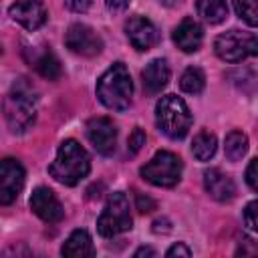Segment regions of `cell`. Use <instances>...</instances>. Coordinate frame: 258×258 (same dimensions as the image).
I'll return each mask as SVG.
<instances>
[{
    "mask_svg": "<svg viewBox=\"0 0 258 258\" xmlns=\"http://www.w3.org/2000/svg\"><path fill=\"white\" fill-rule=\"evenodd\" d=\"M36 105H38V97L34 87L28 83V79L24 77L18 79L2 101V113L10 131L14 133L26 131L36 119Z\"/></svg>",
    "mask_w": 258,
    "mask_h": 258,
    "instance_id": "1",
    "label": "cell"
},
{
    "mask_svg": "<svg viewBox=\"0 0 258 258\" xmlns=\"http://www.w3.org/2000/svg\"><path fill=\"white\" fill-rule=\"evenodd\" d=\"M91 171V157L77 139H64L58 145L54 161L48 165L50 177L62 185H77Z\"/></svg>",
    "mask_w": 258,
    "mask_h": 258,
    "instance_id": "2",
    "label": "cell"
},
{
    "mask_svg": "<svg viewBox=\"0 0 258 258\" xmlns=\"http://www.w3.org/2000/svg\"><path fill=\"white\" fill-rule=\"evenodd\" d=\"M97 97L111 111H125L131 105L133 81L123 62H113L97 81Z\"/></svg>",
    "mask_w": 258,
    "mask_h": 258,
    "instance_id": "3",
    "label": "cell"
},
{
    "mask_svg": "<svg viewBox=\"0 0 258 258\" xmlns=\"http://www.w3.org/2000/svg\"><path fill=\"white\" fill-rule=\"evenodd\" d=\"M157 129L169 139H183L191 127V113L177 95H163L155 105Z\"/></svg>",
    "mask_w": 258,
    "mask_h": 258,
    "instance_id": "4",
    "label": "cell"
},
{
    "mask_svg": "<svg viewBox=\"0 0 258 258\" xmlns=\"http://www.w3.org/2000/svg\"><path fill=\"white\" fill-rule=\"evenodd\" d=\"M133 218H131V208L129 200L123 191H115L109 196L99 220H97V232L103 238H113L117 234H123L131 230Z\"/></svg>",
    "mask_w": 258,
    "mask_h": 258,
    "instance_id": "5",
    "label": "cell"
},
{
    "mask_svg": "<svg viewBox=\"0 0 258 258\" xmlns=\"http://www.w3.org/2000/svg\"><path fill=\"white\" fill-rule=\"evenodd\" d=\"M181 159L175 153L161 149L141 167V177L157 187H173L181 179Z\"/></svg>",
    "mask_w": 258,
    "mask_h": 258,
    "instance_id": "6",
    "label": "cell"
},
{
    "mask_svg": "<svg viewBox=\"0 0 258 258\" xmlns=\"http://www.w3.org/2000/svg\"><path fill=\"white\" fill-rule=\"evenodd\" d=\"M214 50L226 62H240L258 52V40L254 32H242L234 28L214 40Z\"/></svg>",
    "mask_w": 258,
    "mask_h": 258,
    "instance_id": "7",
    "label": "cell"
},
{
    "mask_svg": "<svg viewBox=\"0 0 258 258\" xmlns=\"http://www.w3.org/2000/svg\"><path fill=\"white\" fill-rule=\"evenodd\" d=\"M64 44L71 52L81 54V56H97L103 50V40L101 36L87 24L75 22L67 28L64 32Z\"/></svg>",
    "mask_w": 258,
    "mask_h": 258,
    "instance_id": "8",
    "label": "cell"
},
{
    "mask_svg": "<svg viewBox=\"0 0 258 258\" xmlns=\"http://www.w3.org/2000/svg\"><path fill=\"white\" fill-rule=\"evenodd\" d=\"M26 171L14 157L0 159V206L12 204L24 187Z\"/></svg>",
    "mask_w": 258,
    "mask_h": 258,
    "instance_id": "9",
    "label": "cell"
},
{
    "mask_svg": "<svg viewBox=\"0 0 258 258\" xmlns=\"http://www.w3.org/2000/svg\"><path fill=\"white\" fill-rule=\"evenodd\" d=\"M87 137L93 149L101 155H111L117 143V127L109 117H93L87 121Z\"/></svg>",
    "mask_w": 258,
    "mask_h": 258,
    "instance_id": "10",
    "label": "cell"
},
{
    "mask_svg": "<svg viewBox=\"0 0 258 258\" xmlns=\"http://www.w3.org/2000/svg\"><path fill=\"white\" fill-rule=\"evenodd\" d=\"M30 210L46 224H56L64 216V208L56 194L44 185H38L30 196Z\"/></svg>",
    "mask_w": 258,
    "mask_h": 258,
    "instance_id": "11",
    "label": "cell"
},
{
    "mask_svg": "<svg viewBox=\"0 0 258 258\" xmlns=\"http://www.w3.org/2000/svg\"><path fill=\"white\" fill-rule=\"evenodd\" d=\"M125 34H127L131 46L137 50H149L159 42L157 26L145 16H131L125 22Z\"/></svg>",
    "mask_w": 258,
    "mask_h": 258,
    "instance_id": "12",
    "label": "cell"
},
{
    "mask_svg": "<svg viewBox=\"0 0 258 258\" xmlns=\"http://www.w3.org/2000/svg\"><path fill=\"white\" fill-rule=\"evenodd\" d=\"M10 16L26 30H36L46 22V8L40 0H14Z\"/></svg>",
    "mask_w": 258,
    "mask_h": 258,
    "instance_id": "13",
    "label": "cell"
},
{
    "mask_svg": "<svg viewBox=\"0 0 258 258\" xmlns=\"http://www.w3.org/2000/svg\"><path fill=\"white\" fill-rule=\"evenodd\" d=\"M24 58L28 60V64L44 79L48 81H56L62 75V67L58 56L48 48V46H40V48H24Z\"/></svg>",
    "mask_w": 258,
    "mask_h": 258,
    "instance_id": "14",
    "label": "cell"
},
{
    "mask_svg": "<svg viewBox=\"0 0 258 258\" xmlns=\"http://www.w3.org/2000/svg\"><path fill=\"white\" fill-rule=\"evenodd\" d=\"M204 187L216 202H230L236 196L234 179L218 167H210L204 171Z\"/></svg>",
    "mask_w": 258,
    "mask_h": 258,
    "instance_id": "15",
    "label": "cell"
},
{
    "mask_svg": "<svg viewBox=\"0 0 258 258\" xmlns=\"http://www.w3.org/2000/svg\"><path fill=\"white\" fill-rule=\"evenodd\" d=\"M204 40V28L202 24L191 18L185 16L175 28H173V42L177 44V48H181L183 52H196L202 46Z\"/></svg>",
    "mask_w": 258,
    "mask_h": 258,
    "instance_id": "16",
    "label": "cell"
},
{
    "mask_svg": "<svg viewBox=\"0 0 258 258\" xmlns=\"http://www.w3.org/2000/svg\"><path fill=\"white\" fill-rule=\"evenodd\" d=\"M141 81H143V89L149 95L161 93L169 83V64H167V60L165 58H153L143 69Z\"/></svg>",
    "mask_w": 258,
    "mask_h": 258,
    "instance_id": "17",
    "label": "cell"
},
{
    "mask_svg": "<svg viewBox=\"0 0 258 258\" xmlns=\"http://www.w3.org/2000/svg\"><path fill=\"white\" fill-rule=\"evenodd\" d=\"M60 254L62 256H69V258H85V256H95V246H93V240L89 236L87 230H75L62 244L60 248Z\"/></svg>",
    "mask_w": 258,
    "mask_h": 258,
    "instance_id": "18",
    "label": "cell"
},
{
    "mask_svg": "<svg viewBox=\"0 0 258 258\" xmlns=\"http://www.w3.org/2000/svg\"><path fill=\"white\" fill-rule=\"evenodd\" d=\"M196 10L202 20L208 24H220L228 16V4L226 0H196Z\"/></svg>",
    "mask_w": 258,
    "mask_h": 258,
    "instance_id": "19",
    "label": "cell"
},
{
    "mask_svg": "<svg viewBox=\"0 0 258 258\" xmlns=\"http://www.w3.org/2000/svg\"><path fill=\"white\" fill-rule=\"evenodd\" d=\"M216 147H218V141H216V135L210 133V131H200L194 141H191V153L196 159L200 161H208L210 157H214L216 153Z\"/></svg>",
    "mask_w": 258,
    "mask_h": 258,
    "instance_id": "20",
    "label": "cell"
},
{
    "mask_svg": "<svg viewBox=\"0 0 258 258\" xmlns=\"http://www.w3.org/2000/svg\"><path fill=\"white\" fill-rule=\"evenodd\" d=\"M224 151H226V157L230 161H240L246 155V151H248V137H246V133H242V131H230L226 135Z\"/></svg>",
    "mask_w": 258,
    "mask_h": 258,
    "instance_id": "21",
    "label": "cell"
},
{
    "mask_svg": "<svg viewBox=\"0 0 258 258\" xmlns=\"http://www.w3.org/2000/svg\"><path fill=\"white\" fill-rule=\"evenodd\" d=\"M179 87L183 93L189 95H200L206 87V75L200 67H187L179 79Z\"/></svg>",
    "mask_w": 258,
    "mask_h": 258,
    "instance_id": "22",
    "label": "cell"
},
{
    "mask_svg": "<svg viewBox=\"0 0 258 258\" xmlns=\"http://www.w3.org/2000/svg\"><path fill=\"white\" fill-rule=\"evenodd\" d=\"M234 8L248 26L258 24V0H234Z\"/></svg>",
    "mask_w": 258,
    "mask_h": 258,
    "instance_id": "23",
    "label": "cell"
},
{
    "mask_svg": "<svg viewBox=\"0 0 258 258\" xmlns=\"http://www.w3.org/2000/svg\"><path fill=\"white\" fill-rule=\"evenodd\" d=\"M145 145V131L141 127H135L129 135V141H127V151L129 155H137L139 149Z\"/></svg>",
    "mask_w": 258,
    "mask_h": 258,
    "instance_id": "24",
    "label": "cell"
},
{
    "mask_svg": "<svg viewBox=\"0 0 258 258\" xmlns=\"http://www.w3.org/2000/svg\"><path fill=\"white\" fill-rule=\"evenodd\" d=\"M256 208H258V204H256V200H252L244 210V222H246L248 230H252V232L256 230Z\"/></svg>",
    "mask_w": 258,
    "mask_h": 258,
    "instance_id": "25",
    "label": "cell"
},
{
    "mask_svg": "<svg viewBox=\"0 0 258 258\" xmlns=\"http://www.w3.org/2000/svg\"><path fill=\"white\" fill-rule=\"evenodd\" d=\"M256 165H258V159H250L248 163V169H246V183L250 185L252 191L258 189V179H256Z\"/></svg>",
    "mask_w": 258,
    "mask_h": 258,
    "instance_id": "26",
    "label": "cell"
},
{
    "mask_svg": "<svg viewBox=\"0 0 258 258\" xmlns=\"http://www.w3.org/2000/svg\"><path fill=\"white\" fill-rule=\"evenodd\" d=\"M135 200H137V210L141 212V214H147V212H151V210H155V202L151 200V198H147V196H143V194H135Z\"/></svg>",
    "mask_w": 258,
    "mask_h": 258,
    "instance_id": "27",
    "label": "cell"
},
{
    "mask_svg": "<svg viewBox=\"0 0 258 258\" xmlns=\"http://www.w3.org/2000/svg\"><path fill=\"white\" fill-rule=\"evenodd\" d=\"M129 2H131V0H105L109 12H113V14H121V12H125L127 6H129Z\"/></svg>",
    "mask_w": 258,
    "mask_h": 258,
    "instance_id": "28",
    "label": "cell"
},
{
    "mask_svg": "<svg viewBox=\"0 0 258 258\" xmlns=\"http://www.w3.org/2000/svg\"><path fill=\"white\" fill-rule=\"evenodd\" d=\"M165 256H169V258H171V256H191V250H189L183 242H177V244H173V246L165 252Z\"/></svg>",
    "mask_w": 258,
    "mask_h": 258,
    "instance_id": "29",
    "label": "cell"
},
{
    "mask_svg": "<svg viewBox=\"0 0 258 258\" xmlns=\"http://www.w3.org/2000/svg\"><path fill=\"white\" fill-rule=\"evenodd\" d=\"M64 4L73 12H87L91 6V0H64Z\"/></svg>",
    "mask_w": 258,
    "mask_h": 258,
    "instance_id": "30",
    "label": "cell"
},
{
    "mask_svg": "<svg viewBox=\"0 0 258 258\" xmlns=\"http://www.w3.org/2000/svg\"><path fill=\"white\" fill-rule=\"evenodd\" d=\"M238 254H256V246L252 240H244V248H238Z\"/></svg>",
    "mask_w": 258,
    "mask_h": 258,
    "instance_id": "31",
    "label": "cell"
},
{
    "mask_svg": "<svg viewBox=\"0 0 258 258\" xmlns=\"http://www.w3.org/2000/svg\"><path fill=\"white\" fill-rule=\"evenodd\" d=\"M155 254H157V252H155L153 248H145V246H143V248H139V250L135 252V258H141V256H155Z\"/></svg>",
    "mask_w": 258,
    "mask_h": 258,
    "instance_id": "32",
    "label": "cell"
},
{
    "mask_svg": "<svg viewBox=\"0 0 258 258\" xmlns=\"http://www.w3.org/2000/svg\"><path fill=\"white\" fill-rule=\"evenodd\" d=\"M157 2L163 4V6H167V8H175V6L183 4V0H157Z\"/></svg>",
    "mask_w": 258,
    "mask_h": 258,
    "instance_id": "33",
    "label": "cell"
}]
</instances>
